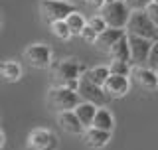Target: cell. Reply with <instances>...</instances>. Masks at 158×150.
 I'll list each match as a JSON object with an SVG mask.
<instances>
[{
    "instance_id": "cell-1",
    "label": "cell",
    "mask_w": 158,
    "mask_h": 150,
    "mask_svg": "<svg viewBox=\"0 0 158 150\" xmlns=\"http://www.w3.org/2000/svg\"><path fill=\"white\" fill-rule=\"evenodd\" d=\"M87 67L83 63H79L75 57H63L52 65V75L56 87H67L77 91V85L81 75H85Z\"/></svg>"
},
{
    "instance_id": "cell-2",
    "label": "cell",
    "mask_w": 158,
    "mask_h": 150,
    "mask_svg": "<svg viewBox=\"0 0 158 150\" xmlns=\"http://www.w3.org/2000/svg\"><path fill=\"white\" fill-rule=\"evenodd\" d=\"M79 103H81V99H79L77 91H73V89L56 87V85H53L48 91V105H49V109H53L57 115L67 113V111H75Z\"/></svg>"
},
{
    "instance_id": "cell-3",
    "label": "cell",
    "mask_w": 158,
    "mask_h": 150,
    "mask_svg": "<svg viewBox=\"0 0 158 150\" xmlns=\"http://www.w3.org/2000/svg\"><path fill=\"white\" fill-rule=\"evenodd\" d=\"M99 16L105 20V24L109 28L127 30L128 18H131V8L127 6L125 0H118V2H105L103 8L99 10Z\"/></svg>"
},
{
    "instance_id": "cell-4",
    "label": "cell",
    "mask_w": 158,
    "mask_h": 150,
    "mask_svg": "<svg viewBox=\"0 0 158 150\" xmlns=\"http://www.w3.org/2000/svg\"><path fill=\"white\" fill-rule=\"evenodd\" d=\"M125 32L128 36H136V38L150 40V42H158V28L148 20L144 10H135V12H131V18H128V24H127Z\"/></svg>"
},
{
    "instance_id": "cell-5",
    "label": "cell",
    "mask_w": 158,
    "mask_h": 150,
    "mask_svg": "<svg viewBox=\"0 0 158 150\" xmlns=\"http://www.w3.org/2000/svg\"><path fill=\"white\" fill-rule=\"evenodd\" d=\"M73 12H75V6L69 2H63V0H42L40 2V14L48 24L63 22Z\"/></svg>"
},
{
    "instance_id": "cell-6",
    "label": "cell",
    "mask_w": 158,
    "mask_h": 150,
    "mask_svg": "<svg viewBox=\"0 0 158 150\" xmlns=\"http://www.w3.org/2000/svg\"><path fill=\"white\" fill-rule=\"evenodd\" d=\"M77 95L83 103H91V105H95V107H105V105L111 101V99L107 97L105 89L95 85V83H91L85 75H81V79H79Z\"/></svg>"
},
{
    "instance_id": "cell-7",
    "label": "cell",
    "mask_w": 158,
    "mask_h": 150,
    "mask_svg": "<svg viewBox=\"0 0 158 150\" xmlns=\"http://www.w3.org/2000/svg\"><path fill=\"white\" fill-rule=\"evenodd\" d=\"M128 36V34H127ZM150 40L144 38H136V36H128V48H131V63L135 67H146L148 63V56H150V49H152Z\"/></svg>"
},
{
    "instance_id": "cell-8",
    "label": "cell",
    "mask_w": 158,
    "mask_h": 150,
    "mask_svg": "<svg viewBox=\"0 0 158 150\" xmlns=\"http://www.w3.org/2000/svg\"><path fill=\"white\" fill-rule=\"evenodd\" d=\"M57 148V136L48 128H34L28 134L26 150H56Z\"/></svg>"
},
{
    "instance_id": "cell-9",
    "label": "cell",
    "mask_w": 158,
    "mask_h": 150,
    "mask_svg": "<svg viewBox=\"0 0 158 150\" xmlns=\"http://www.w3.org/2000/svg\"><path fill=\"white\" fill-rule=\"evenodd\" d=\"M24 57L36 69H46L52 65V49L46 44H32V46H28L26 52H24Z\"/></svg>"
},
{
    "instance_id": "cell-10",
    "label": "cell",
    "mask_w": 158,
    "mask_h": 150,
    "mask_svg": "<svg viewBox=\"0 0 158 150\" xmlns=\"http://www.w3.org/2000/svg\"><path fill=\"white\" fill-rule=\"evenodd\" d=\"M128 77H123V75H109V79L105 81L103 89H105L109 99H121L128 93Z\"/></svg>"
},
{
    "instance_id": "cell-11",
    "label": "cell",
    "mask_w": 158,
    "mask_h": 150,
    "mask_svg": "<svg viewBox=\"0 0 158 150\" xmlns=\"http://www.w3.org/2000/svg\"><path fill=\"white\" fill-rule=\"evenodd\" d=\"M132 79L140 89L146 91H154L158 87V73L150 67H132Z\"/></svg>"
},
{
    "instance_id": "cell-12",
    "label": "cell",
    "mask_w": 158,
    "mask_h": 150,
    "mask_svg": "<svg viewBox=\"0 0 158 150\" xmlns=\"http://www.w3.org/2000/svg\"><path fill=\"white\" fill-rule=\"evenodd\" d=\"M57 123H59V127H61L67 134H75V136H79V134H85V131H87L73 111L59 113L57 115Z\"/></svg>"
},
{
    "instance_id": "cell-13",
    "label": "cell",
    "mask_w": 158,
    "mask_h": 150,
    "mask_svg": "<svg viewBox=\"0 0 158 150\" xmlns=\"http://www.w3.org/2000/svg\"><path fill=\"white\" fill-rule=\"evenodd\" d=\"M125 34H127L125 30L107 28L103 34H99V38H97V42H95V48L101 49V52H105V53H109V52H111V48L115 46V44H117L123 36H125Z\"/></svg>"
},
{
    "instance_id": "cell-14",
    "label": "cell",
    "mask_w": 158,
    "mask_h": 150,
    "mask_svg": "<svg viewBox=\"0 0 158 150\" xmlns=\"http://www.w3.org/2000/svg\"><path fill=\"white\" fill-rule=\"evenodd\" d=\"M111 140V132H105V131H97V128H87L85 134H83V142L87 144L89 148H103V146H107V142Z\"/></svg>"
},
{
    "instance_id": "cell-15",
    "label": "cell",
    "mask_w": 158,
    "mask_h": 150,
    "mask_svg": "<svg viewBox=\"0 0 158 150\" xmlns=\"http://www.w3.org/2000/svg\"><path fill=\"white\" fill-rule=\"evenodd\" d=\"M97 109H99V107H95V105L83 103V101H81L73 113L77 115V119L81 121L83 127H85V128H91V127H93V121H95V115H97Z\"/></svg>"
},
{
    "instance_id": "cell-16",
    "label": "cell",
    "mask_w": 158,
    "mask_h": 150,
    "mask_svg": "<svg viewBox=\"0 0 158 150\" xmlns=\"http://www.w3.org/2000/svg\"><path fill=\"white\" fill-rule=\"evenodd\" d=\"M109 56H111L113 61H127V63H131V48H128V36L127 34L111 48Z\"/></svg>"
},
{
    "instance_id": "cell-17",
    "label": "cell",
    "mask_w": 158,
    "mask_h": 150,
    "mask_svg": "<svg viewBox=\"0 0 158 150\" xmlns=\"http://www.w3.org/2000/svg\"><path fill=\"white\" fill-rule=\"evenodd\" d=\"M93 128L97 131H105V132H113L115 128V119L109 109H97V115H95V121H93Z\"/></svg>"
},
{
    "instance_id": "cell-18",
    "label": "cell",
    "mask_w": 158,
    "mask_h": 150,
    "mask_svg": "<svg viewBox=\"0 0 158 150\" xmlns=\"http://www.w3.org/2000/svg\"><path fill=\"white\" fill-rule=\"evenodd\" d=\"M0 77L8 83H16L22 77V67L16 61H2L0 63Z\"/></svg>"
},
{
    "instance_id": "cell-19",
    "label": "cell",
    "mask_w": 158,
    "mask_h": 150,
    "mask_svg": "<svg viewBox=\"0 0 158 150\" xmlns=\"http://www.w3.org/2000/svg\"><path fill=\"white\" fill-rule=\"evenodd\" d=\"M109 75H111L109 65H95V67H91V69H87V71H85V77L91 83L99 85V87H103V85H105V81L109 79Z\"/></svg>"
},
{
    "instance_id": "cell-20",
    "label": "cell",
    "mask_w": 158,
    "mask_h": 150,
    "mask_svg": "<svg viewBox=\"0 0 158 150\" xmlns=\"http://www.w3.org/2000/svg\"><path fill=\"white\" fill-rule=\"evenodd\" d=\"M65 24H67L69 32H71V36H81L83 28L87 26V20L83 18V14H79L77 10H75V12H73V14H69V16H67Z\"/></svg>"
},
{
    "instance_id": "cell-21",
    "label": "cell",
    "mask_w": 158,
    "mask_h": 150,
    "mask_svg": "<svg viewBox=\"0 0 158 150\" xmlns=\"http://www.w3.org/2000/svg\"><path fill=\"white\" fill-rule=\"evenodd\" d=\"M109 71H111V75H123V77H128V75L132 73V67H131V63H127V61H111Z\"/></svg>"
},
{
    "instance_id": "cell-22",
    "label": "cell",
    "mask_w": 158,
    "mask_h": 150,
    "mask_svg": "<svg viewBox=\"0 0 158 150\" xmlns=\"http://www.w3.org/2000/svg\"><path fill=\"white\" fill-rule=\"evenodd\" d=\"M49 26H52V32H53V36H56V38H59V40L71 38V32H69L65 20H63V22H53V24H49Z\"/></svg>"
},
{
    "instance_id": "cell-23",
    "label": "cell",
    "mask_w": 158,
    "mask_h": 150,
    "mask_svg": "<svg viewBox=\"0 0 158 150\" xmlns=\"http://www.w3.org/2000/svg\"><path fill=\"white\" fill-rule=\"evenodd\" d=\"M87 24L97 32V36H99V34H103V32H105V30L109 28L107 24H105V20L99 16V14H97V16H93V18H89V20H87Z\"/></svg>"
},
{
    "instance_id": "cell-24",
    "label": "cell",
    "mask_w": 158,
    "mask_h": 150,
    "mask_svg": "<svg viewBox=\"0 0 158 150\" xmlns=\"http://www.w3.org/2000/svg\"><path fill=\"white\" fill-rule=\"evenodd\" d=\"M144 14L148 16V20H150L152 24L158 28V4L156 2H152V4H148L146 10H144Z\"/></svg>"
},
{
    "instance_id": "cell-25",
    "label": "cell",
    "mask_w": 158,
    "mask_h": 150,
    "mask_svg": "<svg viewBox=\"0 0 158 150\" xmlns=\"http://www.w3.org/2000/svg\"><path fill=\"white\" fill-rule=\"evenodd\" d=\"M146 67L154 69V71H156V67H158V42L152 44V49H150V56H148V63H146Z\"/></svg>"
},
{
    "instance_id": "cell-26",
    "label": "cell",
    "mask_w": 158,
    "mask_h": 150,
    "mask_svg": "<svg viewBox=\"0 0 158 150\" xmlns=\"http://www.w3.org/2000/svg\"><path fill=\"white\" fill-rule=\"evenodd\" d=\"M152 2L154 0H127V6L131 8V12H135V10H146V6Z\"/></svg>"
},
{
    "instance_id": "cell-27",
    "label": "cell",
    "mask_w": 158,
    "mask_h": 150,
    "mask_svg": "<svg viewBox=\"0 0 158 150\" xmlns=\"http://www.w3.org/2000/svg\"><path fill=\"white\" fill-rule=\"evenodd\" d=\"M81 38L85 40V42H89V44H95L99 36H97V32H95V30H93V28L87 24V26L83 28V32H81Z\"/></svg>"
},
{
    "instance_id": "cell-28",
    "label": "cell",
    "mask_w": 158,
    "mask_h": 150,
    "mask_svg": "<svg viewBox=\"0 0 158 150\" xmlns=\"http://www.w3.org/2000/svg\"><path fill=\"white\" fill-rule=\"evenodd\" d=\"M87 2L91 4V6H95V8L101 10V8H103V4H105V0H87Z\"/></svg>"
},
{
    "instance_id": "cell-29",
    "label": "cell",
    "mask_w": 158,
    "mask_h": 150,
    "mask_svg": "<svg viewBox=\"0 0 158 150\" xmlns=\"http://www.w3.org/2000/svg\"><path fill=\"white\" fill-rule=\"evenodd\" d=\"M2 144H4V134H2V131H0V148H2Z\"/></svg>"
},
{
    "instance_id": "cell-30",
    "label": "cell",
    "mask_w": 158,
    "mask_h": 150,
    "mask_svg": "<svg viewBox=\"0 0 158 150\" xmlns=\"http://www.w3.org/2000/svg\"><path fill=\"white\" fill-rule=\"evenodd\" d=\"M0 28H2V14H0Z\"/></svg>"
},
{
    "instance_id": "cell-31",
    "label": "cell",
    "mask_w": 158,
    "mask_h": 150,
    "mask_svg": "<svg viewBox=\"0 0 158 150\" xmlns=\"http://www.w3.org/2000/svg\"><path fill=\"white\" fill-rule=\"evenodd\" d=\"M105 2H118V0H105Z\"/></svg>"
},
{
    "instance_id": "cell-32",
    "label": "cell",
    "mask_w": 158,
    "mask_h": 150,
    "mask_svg": "<svg viewBox=\"0 0 158 150\" xmlns=\"http://www.w3.org/2000/svg\"><path fill=\"white\" fill-rule=\"evenodd\" d=\"M154 2H156V4H158V0H154Z\"/></svg>"
},
{
    "instance_id": "cell-33",
    "label": "cell",
    "mask_w": 158,
    "mask_h": 150,
    "mask_svg": "<svg viewBox=\"0 0 158 150\" xmlns=\"http://www.w3.org/2000/svg\"><path fill=\"white\" fill-rule=\"evenodd\" d=\"M156 73H158V67H156Z\"/></svg>"
}]
</instances>
